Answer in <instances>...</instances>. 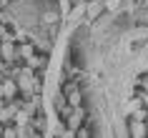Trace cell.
Segmentation results:
<instances>
[{"mask_svg": "<svg viewBox=\"0 0 148 138\" xmlns=\"http://www.w3.org/2000/svg\"><path fill=\"white\" fill-rule=\"evenodd\" d=\"M13 93H15V85H13V83H5V85H3V95H8V98H10Z\"/></svg>", "mask_w": 148, "mask_h": 138, "instance_id": "obj_1", "label": "cell"}]
</instances>
